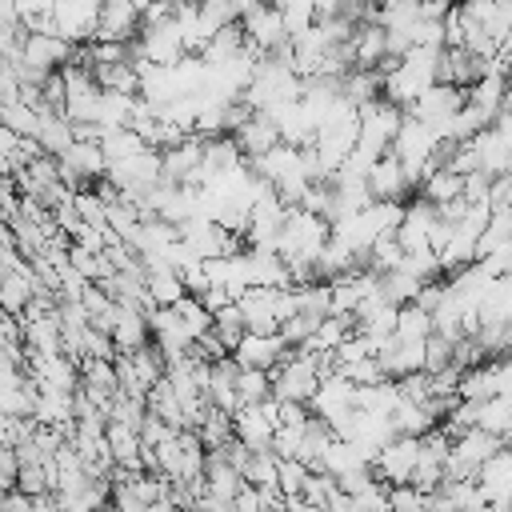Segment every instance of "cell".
Segmentation results:
<instances>
[{
  "label": "cell",
  "mask_w": 512,
  "mask_h": 512,
  "mask_svg": "<svg viewBox=\"0 0 512 512\" xmlns=\"http://www.w3.org/2000/svg\"><path fill=\"white\" fill-rule=\"evenodd\" d=\"M472 480L484 492V512H508V504H512V452H508V444L496 448L484 464H476Z\"/></svg>",
  "instance_id": "cell-1"
},
{
  "label": "cell",
  "mask_w": 512,
  "mask_h": 512,
  "mask_svg": "<svg viewBox=\"0 0 512 512\" xmlns=\"http://www.w3.org/2000/svg\"><path fill=\"white\" fill-rule=\"evenodd\" d=\"M460 104H464V88L444 84V80H432V84H428V88H424V92H420L404 112H412L416 120H424V124L440 136V132H444V124L452 120V112H456Z\"/></svg>",
  "instance_id": "cell-2"
},
{
  "label": "cell",
  "mask_w": 512,
  "mask_h": 512,
  "mask_svg": "<svg viewBox=\"0 0 512 512\" xmlns=\"http://www.w3.org/2000/svg\"><path fill=\"white\" fill-rule=\"evenodd\" d=\"M508 380H512L508 356H488V360H480V364H472V368L460 372L456 396H464V400H484V396L508 392Z\"/></svg>",
  "instance_id": "cell-3"
},
{
  "label": "cell",
  "mask_w": 512,
  "mask_h": 512,
  "mask_svg": "<svg viewBox=\"0 0 512 512\" xmlns=\"http://www.w3.org/2000/svg\"><path fill=\"white\" fill-rule=\"evenodd\" d=\"M296 344H288L280 332H244L236 344H232V360L244 364V368H276L284 356H292Z\"/></svg>",
  "instance_id": "cell-4"
},
{
  "label": "cell",
  "mask_w": 512,
  "mask_h": 512,
  "mask_svg": "<svg viewBox=\"0 0 512 512\" xmlns=\"http://www.w3.org/2000/svg\"><path fill=\"white\" fill-rule=\"evenodd\" d=\"M140 32V4L136 0H100L96 24L88 40H132Z\"/></svg>",
  "instance_id": "cell-5"
},
{
  "label": "cell",
  "mask_w": 512,
  "mask_h": 512,
  "mask_svg": "<svg viewBox=\"0 0 512 512\" xmlns=\"http://www.w3.org/2000/svg\"><path fill=\"white\" fill-rule=\"evenodd\" d=\"M68 52H72V40H64V36H56V32H24L20 36V64L24 68H36V72H52V68H60L64 60H68Z\"/></svg>",
  "instance_id": "cell-6"
},
{
  "label": "cell",
  "mask_w": 512,
  "mask_h": 512,
  "mask_svg": "<svg viewBox=\"0 0 512 512\" xmlns=\"http://www.w3.org/2000/svg\"><path fill=\"white\" fill-rule=\"evenodd\" d=\"M364 184H368V196L372 200H408V184H404V172H400V160L392 152L376 156L372 168L364 172Z\"/></svg>",
  "instance_id": "cell-7"
},
{
  "label": "cell",
  "mask_w": 512,
  "mask_h": 512,
  "mask_svg": "<svg viewBox=\"0 0 512 512\" xmlns=\"http://www.w3.org/2000/svg\"><path fill=\"white\" fill-rule=\"evenodd\" d=\"M240 32H244V44H248V48H256V52L272 48L276 40H284L280 12H276L268 0H264V4H256L252 12H244V16H240Z\"/></svg>",
  "instance_id": "cell-8"
},
{
  "label": "cell",
  "mask_w": 512,
  "mask_h": 512,
  "mask_svg": "<svg viewBox=\"0 0 512 512\" xmlns=\"http://www.w3.org/2000/svg\"><path fill=\"white\" fill-rule=\"evenodd\" d=\"M232 140H236V148H240V156H260L264 148H272L276 140H280V128H276V120L268 116V112H248L236 128H232Z\"/></svg>",
  "instance_id": "cell-9"
},
{
  "label": "cell",
  "mask_w": 512,
  "mask_h": 512,
  "mask_svg": "<svg viewBox=\"0 0 512 512\" xmlns=\"http://www.w3.org/2000/svg\"><path fill=\"white\" fill-rule=\"evenodd\" d=\"M272 428H276V420L260 404H236V412H232V436L244 440L248 448H268Z\"/></svg>",
  "instance_id": "cell-10"
},
{
  "label": "cell",
  "mask_w": 512,
  "mask_h": 512,
  "mask_svg": "<svg viewBox=\"0 0 512 512\" xmlns=\"http://www.w3.org/2000/svg\"><path fill=\"white\" fill-rule=\"evenodd\" d=\"M204 492H212V496H224V500H232V492L244 484V476H240V468L224 456V448H208L204 452Z\"/></svg>",
  "instance_id": "cell-11"
},
{
  "label": "cell",
  "mask_w": 512,
  "mask_h": 512,
  "mask_svg": "<svg viewBox=\"0 0 512 512\" xmlns=\"http://www.w3.org/2000/svg\"><path fill=\"white\" fill-rule=\"evenodd\" d=\"M380 72L376 68H348L344 76H340V96L352 104V108H360V104H372V100H380Z\"/></svg>",
  "instance_id": "cell-12"
},
{
  "label": "cell",
  "mask_w": 512,
  "mask_h": 512,
  "mask_svg": "<svg viewBox=\"0 0 512 512\" xmlns=\"http://www.w3.org/2000/svg\"><path fill=\"white\" fill-rule=\"evenodd\" d=\"M36 144H40V152L60 156V152L72 144V124H68V116H64V112H48V108H40V120H36Z\"/></svg>",
  "instance_id": "cell-13"
},
{
  "label": "cell",
  "mask_w": 512,
  "mask_h": 512,
  "mask_svg": "<svg viewBox=\"0 0 512 512\" xmlns=\"http://www.w3.org/2000/svg\"><path fill=\"white\" fill-rule=\"evenodd\" d=\"M92 80L108 92H124V96H136L140 92V76H136V64L132 60H112V64H92Z\"/></svg>",
  "instance_id": "cell-14"
},
{
  "label": "cell",
  "mask_w": 512,
  "mask_h": 512,
  "mask_svg": "<svg viewBox=\"0 0 512 512\" xmlns=\"http://www.w3.org/2000/svg\"><path fill=\"white\" fill-rule=\"evenodd\" d=\"M476 428L496 432V436H504V440L512 436V400H508V392H496V396H484V400H480Z\"/></svg>",
  "instance_id": "cell-15"
},
{
  "label": "cell",
  "mask_w": 512,
  "mask_h": 512,
  "mask_svg": "<svg viewBox=\"0 0 512 512\" xmlns=\"http://www.w3.org/2000/svg\"><path fill=\"white\" fill-rule=\"evenodd\" d=\"M460 184H464V176L456 168H432V172H424L416 196H424L432 204H444V200H456L460 196Z\"/></svg>",
  "instance_id": "cell-16"
},
{
  "label": "cell",
  "mask_w": 512,
  "mask_h": 512,
  "mask_svg": "<svg viewBox=\"0 0 512 512\" xmlns=\"http://www.w3.org/2000/svg\"><path fill=\"white\" fill-rule=\"evenodd\" d=\"M144 288H148L152 304H176V300L188 292V288H184V280H180V272H176L172 264L148 268V276H144Z\"/></svg>",
  "instance_id": "cell-17"
},
{
  "label": "cell",
  "mask_w": 512,
  "mask_h": 512,
  "mask_svg": "<svg viewBox=\"0 0 512 512\" xmlns=\"http://www.w3.org/2000/svg\"><path fill=\"white\" fill-rule=\"evenodd\" d=\"M416 288H420V280L408 272V268H384V272H376V292L388 300V304H408L412 296H416Z\"/></svg>",
  "instance_id": "cell-18"
},
{
  "label": "cell",
  "mask_w": 512,
  "mask_h": 512,
  "mask_svg": "<svg viewBox=\"0 0 512 512\" xmlns=\"http://www.w3.org/2000/svg\"><path fill=\"white\" fill-rule=\"evenodd\" d=\"M128 116H132V96L100 88V96H96V116H92V120L108 132V128H128Z\"/></svg>",
  "instance_id": "cell-19"
},
{
  "label": "cell",
  "mask_w": 512,
  "mask_h": 512,
  "mask_svg": "<svg viewBox=\"0 0 512 512\" xmlns=\"http://www.w3.org/2000/svg\"><path fill=\"white\" fill-rule=\"evenodd\" d=\"M192 432H196V440L204 444V452H208V448H224V444L232 440V412L208 408V412L200 416V424H196Z\"/></svg>",
  "instance_id": "cell-20"
},
{
  "label": "cell",
  "mask_w": 512,
  "mask_h": 512,
  "mask_svg": "<svg viewBox=\"0 0 512 512\" xmlns=\"http://www.w3.org/2000/svg\"><path fill=\"white\" fill-rule=\"evenodd\" d=\"M392 332L404 336V340H424V336L432 332V312H424L416 300L396 304V324H392Z\"/></svg>",
  "instance_id": "cell-21"
},
{
  "label": "cell",
  "mask_w": 512,
  "mask_h": 512,
  "mask_svg": "<svg viewBox=\"0 0 512 512\" xmlns=\"http://www.w3.org/2000/svg\"><path fill=\"white\" fill-rule=\"evenodd\" d=\"M172 312H176L180 328H184V332H188L192 340H196L200 332H208V328H212V312H208V308H204V304H200V300H196L192 292H184V296H180V300L172 304Z\"/></svg>",
  "instance_id": "cell-22"
},
{
  "label": "cell",
  "mask_w": 512,
  "mask_h": 512,
  "mask_svg": "<svg viewBox=\"0 0 512 512\" xmlns=\"http://www.w3.org/2000/svg\"><path fill=\"white\" fill-rule=\"evenodd\" d=\"M276 452L272 448H252V456H248V464L240 468V476L248 480V484H256V488H276Z\"/></svg>",
  "instance_id": "cell-23"
},
{
  "label": "cell",
  "mask_w": 512,
  "mask_h": 512,
  "mask_svg": "<svg viewBox=\"0 0 512 512\" xmlns=\"http://www.w3.org/2000/svg\"><path fill=\"white\" fill-rule=\"evenodd\" d=\"M212 332H216L220 344L232 352V344L244 336V316H240V304H236V300H228V304H220V308L212 312Z\"/></svg>",
  "instance_id": "cell-24"
},
{
  "label": "cell",
  "mask_w": 512,
  "mask_h": 512,
  "mask_svg": "<svg viewBox=\"0 0 512 512\" xmlns=\"http://www.w3.org/2000/svg\"><path fill=\"white\" fill-rule=\"evenodd\" d=\"M232 388H236V400L240 404H256V400H264L268 396V372L264 368H236V376H232Z\"/></svg>",
  "instance_id": "cell-25"
},
{
  "label": "cell",
  "mask_w": 512,
  "mask_h": 512,
  "mask_svg": "<svg viewBox=\"0 0 512 512\" xmlns=\"http://www.w3.org/2000/svg\"><path fill=\"white\" fill-rule=\"evenodd\" d=\"M36 120H40V112L24 100H4L0 104V124L12 128L16 136H36Z\"/></svg>",
  "instance_id": "cell-26"
},
{
  "label": "cell",
  "mask_w": 512,
  "mask_h": 512,
  "mask_svg": "<svg viewBox=\"0 0 512 512\" xmlns=\"http://www.w3.org/2000/svg\"><path fill=\"white\" fill-rule=\"evenodd\" d=\"M332 484H336V476H328V472H320V468H308V476H304V484H300L304 508H324Z\"/></svg>",
  "instance_id": "cell-27"
},
{
  "label": "cell",
  "mask_w": 512,
  "mask_h": 512,
  "mask_svg": "<svg viewBox=\"0 0 512 512\" xmlns=\"http://www.w3.org/2000/svg\"><path fill=\"white\" fill-rule=\"evenodd\" d=\"M336 372H344L352 384H376V380H384V368H380V360H376V356L348 360V364H340Z\"/></svg>",
  "instance_id": "cell-28"
},
{
  "label": "cell",
  "mask_w": 512,
  "mask_h": 512,
  "mask_svg": "<svg viewBox=\"0 0 512 512\" xmlns=\"http://www.w3.org/2000/svg\"><path fill=\"white\" fill-rule=\"evenodd\" d=\"M388 508H396V512H420L424 508V492L416 484H408V480L388 484Z\"/></svg>",
  "instance_id": "cell-29"
},
{
  "label": "cell",
  "mask_w": 512,
  "mask_h": 512,
  "mask_svg": "<svg viewBox=\"0 0 512 512\" xmlns=\"http://www.w3.org/2000/svg\"><path fill=\"white\" fill-rule=\"evenodd\" d=\"M452 360V340H444V336H436V332H428L424 336V372H436V368H444Z\"/></svg>",
  "instance_id": "cell-30"
},
{
  "label": "cell",
  "mask_w": 512,
  "mask_h": 512,
  "mask_svg": "<svg viewBox=\"0 0 512 512\" xmlns=\"http://www.w3.org/2000/svg\"><path fill=\"white\" fill-rule=\"evenodd\" d=\"M168 432H176V428H172V424H164L156 412H144V416H140V424H136V436H140V444H148V448H152L156 440H164Z\"/></svg>",
  "instance_id": "cell-31"
},
{
  "label": "cell",
  "mask_w": 512,
  "mask_h": 512,
  "mask_svg": "<svg viewBox=\"0 0 512 512\" xmlns=\"http://www.w3.org/2000/svg\"><path fill=\"white\" fill-rule=\"evenodd\" d=\"M232 8H236V16H244V12H252L256 4H264V0H228Z\"/></svg>",
  "instance_id": "cell-32"
}]
</instances>
